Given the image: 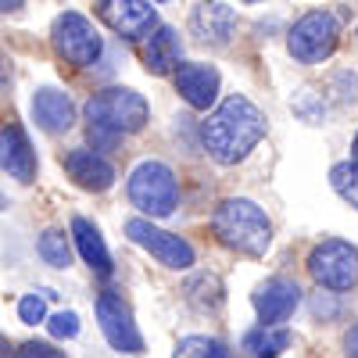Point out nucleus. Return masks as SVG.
<instances>
[{"mask_svg": "<svg viewBox=\"0 0 358 358\" xmlns=\"http://www.w3.org/2000/svg\"><path fill=\"white\" fill-rule=\"evenodd\" d=\"M351 151H355V165H358V136H355V147H351Z\"/></svg>", "mask_w": 358, "mask_h": 358, "instance_id": "obj_28", "label": "nucleus"}, {"mask_svg": "<svg viewBox=\"0 0 358 358\" xmlns=\"http://www.w3.org/2000/svg\"><path fill=\"white\" fill-rule=\"evenodd\" d=\"M212 233L219 236L222 248L244 255V258H262L268 244H273V222L248 197L222 201L212 215Z\"/></svg>", "mask_w": 358, "mask_h": 358, "instance_id": "obj_2", "label": "nucleus"}, {"mask_svg": "<svg viewBox=\"0 0 358 358\" xmlns=\"http://www.w3.org/2000/svg\"><path fill=\"white\" fill-rule=\"evenodd\" d=\"M65 172L72 176V183L83 187V190H94V194H104L115 187V165L101 155V151H90V147H72L62 158Z\"/></svg>", "mask_w": 358, "mask_h": 358, "instance_id": "obj_13", "label": "nucleus"}, {"mask_svg": "<svg viewBox=\"0 0 358 358\" xmlns=\"http://www.w3.org/2000/svg\"><path fill=\"white\" fill-rule=\"evenodd\" d=\"M344 358H358V322L348 330V337H344Z\"/></svg>", "mask_w": 358, "mask_h": 358, "instance_id": "obj_26", "label": "nucleus"}, {"mask_svg": "<svg viewBox=\"0 0 358 358\" xmlns=\"http://www.w3.org/2000/svg\"><path fill=\"white\" fill-rule=\"evenodd\" d=\"M147 118H151V108H147L143 94L129 86H108L101 94H94L86 101V122L90 129H104L111 136H133L147 126Z\"/></svg>", "mask_w": 358, "mask_h": 358, "instance_id": "obj_3", "label": "nucleus"}, {"mask_svg": "<svg viewBox=\"0 0 358 358\" xmlns=\"http://www.w3.org/2000/svg\"><path fill=\"white\" fill-rule=\"evenodd\" d=\"M308 273L322 290H351L358 287V248L348 241H322L308 251Z\"/></svg>", "mask_w": 358, "mask_h": 358, "instance_id": "obj_7", "label": "nucleus"}, {"mask_svg": "<svg viewBox=\"0 0 358 358\" xmlns=\"http://www.w3.org/2000/svg\"><path fill=\"white\" fill-rule=\"evenodd\" d=\"M0 169H4L11 179L18 183H33L36 179V151L29 143L22 126H4L0 129Z\"/></svg>", "mask_w": 358, "mask_h": 358, "instance_id": "obj_15", "label": "nucleus"}, {"mask_svg": "<svg viewBox=\"0 0 358 358\" xmlns=\"http://www.w3.org/2000/svg\"><path fill=\"white\" fill-rule=\"evenodd\" d=\"M36 255H40L50 268H69V265H72V248H69V236H65L62 229H47V233H40Z\"/></svg>", "mask_w": 358, "mask_h": 358, "instance_id": "obj_20", "label": "nucleus"}, {"mask_svg": "<svg viewBox=\"0 0 358 358\" xmlns=\"http://www.w3.org/2000/svg\"><path fill=\"white\" fill-rule=\"evenodd\" d=\"M294 344L290 330H283V326H258V330L244 334V351L251 358H280L287 348Z\"/></svg>", "mask_w": 358, "mask_h": 358, "instance_id": "obj_19", "label": "nucleus"}, {"mask_svg": "<svg viewBox=\"0 0 358 358\" xmlns=\"http://www.w3.org/2000/svg\"><path fill=\"white\" fill-rule=\"evenodd\" d=\"M25 8V0H0V15H15Z\"/></svg>", "mask_w": 358, "mask_h": 358, "instance_id": "obj_27", "label": "nucleus"}, {"mask_svg": "<svg viewBox=\"0 0 358 358\" xmlns=\"http://www.w3.org/2000/svg\"><path fill=\"white\" fill-rule=\"evenodd\" d=\"M126 233H129L133 244H140L147 255L158 258L165 268H179V273H183V268H190L197 262V251L183 241V236L158 229L151 219H129L126 222Z\"/></svg>", "mask_w": 358, "mask_h": 358, "instance_id": "obj_8", "label": "nucleus"}, {"mask_svg": "<svg viewBox=\"0 0 358 358\" xmlns=\"http://www.w3.org/2000/svg\"><path fill=\"white\" fill-rule=\"evenodd\" d=\"M97 326H101L104 341L115 351H122V355H140L143 351V334L136 330L133 308L115 290H104L97 297Z\"/></svg>", "mask_w": 358, "mask_h": 358, "instance_id": "obj_10", "label": "nucleus"}, {"mask_svg": "<svg viewBox=\"0 0 358 358\" xmlns=\"http://www.w3.org/2000/svg\"><path fill=\"white\" fill-rule=\"evenodd\" d=\"M50 43L57 50V57L76 69H90L97 65V57L104 50V40L94 29V22L83 18L79 11H65L54 18V29H50Z\"/></svg>", "mask_w": 358, "mask_h": 358, "instance_id": "obj_6", "label": "nucleus"}, {"mask_svg": "<svg viewBox=\"0 0 358 358\" xmlns=\"http://www.w3.org/2000/svg\"><path fill=\"white\" fill-rule=\"evenodd\" d=\"M4 208H8V197H4V194H0V212H4Z\"/></svg>", "mask_w": 358, "mask_h": 358, "instance_id": "obj_29", "label": "nucleus"}, {"mask_svg": "<svg viewBox=\"0 0 358 358\" xmlns=\"http://www.w3.org/2000/svg\"><path fill=\"white\" fill-rule=\"evenodd\" d=\"M72 241H76V248H79V255H83V262L94 268L97 276H111V251H108V244H104V236H101V229L90 222V219H83V215H76L72 219Z\"/></svg>", "mask_w": 358, "mask_h": 358, "instance_id": "obj_18", "label": "nucleus"}, {"mask_svg": "<svg viewBox=\"0 0 358 358\" xmlns=\"http://www.w3.org/2000/svg\"><path fill=\"white\" fill-rule=\"evenodd\" d=\"M129 201L147 219H169L179 208V179L165 162H140L129 176Z\"/></svg>", "mask_w": 358, "mask_h": 358, "instance_id": "obj_4", "label": "nucleus"}, {"mask_svg": "<svg viewBox=\"0 0 358 358\" xmlns=\"http://www.w3.org/2000/svg\"><path fill=\"white\" fill-rule=\"evenodd\" d=\"M330 187H334L351 208H358V165H355V162L334 165V169H330Z\"/></svg>", "mask_w": 358, "mask_h": 358, "instance_id": "obj_22", "label": "nucleus"}, {"mask_svg": "<svg viewBox=\"0 0 358 358\" xmlns=\"http://www.w3.org/2000/svg\"><path fill=\"white\" fill-rule=\"evenodd\" d=\"M179 57H183V40H179V33L172 25H158L151 36H147L143 43V65L147 72L155 76H169L179 69Z\"/></svg>", "mask_w": 358, "mask_h": 358, "instance_id": "obj_17", "label": "nucleus"}, {"mask_svg": "<svg viewBox=\"0 0 358 358\" xmlns=\"http://www.w3.org/2000/svg\"><path fill=\"white\" fill-rule=\"evenodd\" d=\"M190 29L201 43L226 47L236 33V11L219 4V0H204V4H197L194 15H190Z\"/></svg>", "mask_w": 358, "mask_h": 358, "instance_id": "obj_16", "label": "nucleus"}, {"mask_svg": "<svg viewBox=\"0 0 358 358\" xmlns=\"http://www.w3.org/2000/svg\"><path fill=\"white\" fill-rule=\"evenodd\" d=\"M251 301H255V312L262 319V326H280L294 315V308L301 305V287H297L294 280H265L255 294H251Z\"/></svg>", "mask_w": 358, "mask_h": 358, "instance_id": "obj_12", "label": "nucleus"}, {"mask_svg": "<svg viewBox=\"0 0 358 358\" xmlns=\"http://www.w3.org/2000/svg\"><path fill=\"white\" fill-rule=\"evenodd\" d=\"M0 83H4V62H0Z\"/></svg>", "mask_w": 358, "mask_h": 358, "instance_id": "obj_30", "label": "nucleus"}, {"mask_svg": "<svg viewBox=\"0 0 358 358\" xmlns=\"http://www.w3.org/2000/svg\"><path fill=\"white\" fill-rule=\"evenodd\" d=\"M151 4H165V0H151Z\"/></svg>", "mask_w": 358, "mask_h": 358, "instance_id": "obj_32", "label": "nucleus"}, {"mask_svg": "<svg viewBox=\"0 0 358 358\" xmlns=\"http://www.w3.org/2000/svg\"><path fill=\"white\" fill-rule=\"evenodd\" d=\"M172 358H233V351L222 344V341H215V337H183L176 344V351H172Z\"/></svg>", "mask_w": 358, "mask_h": 358, "instance_id": "obj_21", "label": "nucleus"}, {"mask_svg": "<svg viewBox=\"0 0 358 358\" xmlns=\"http://www.w3.org/2000/svg\"><path fill=\"white\" fill-rule=\"evenodd\" d=\"M244 4H258V0H244Z\"/></svg>", "mask_w": 358, "mask_h": 358, "instance_id": "obj_31", "label": "nucleus"}, {"mask_svg": "<svg viewBox=\"0 0 358 358\" xmlns=\"http://www.w3.org/2000/svg\"><path fill=\"white\" fill-rule=\"evenodd\" d=\"M33 118H36V126L50 136H62L76 126V104L72 97L65 94V90H57V86H40L36 94H33Z\"/></svg>", "mask_w": 358, "mask_h": 358, "instance_id": "obj_14", "label": "nucleus"}, {"mask_svg": "<svg viewBox=\"0 0 358 358\" xmlns=\"http://www.w3.org/2000/svg\"><path fill=\"white\" fill-rule=\"evenodd\" d=\"M265 136V115L241 94H229L201 126V143L219 165L244 162Z\"/></svg>", "mask_w": 358, "mask_h": 358, "instance_id": "obj_1", "label": "nucleus"}, {"mask_svg": "<svg viewBox=\"0 0 358 358\" xmlns=\"http://www.w3.org/2000/svg\"><path fill=\"white\" fill-rule=\"evenodd\" d=\"M341 40V15L334 11H308L294 22L290 36H287V50L294 62L301 65H319L326 62Z\"/></svg>", "mask_w": 358, "mask_h": 358, "instance_id": "obj_5", "label": "nucleus"}, {"mask_svg": "<svg viewBox=\"0 0 358 358\" xmlns=\"http://www.w3.org/2000/svg\"><path fill=\"white\" fill-rule=\"evenodd\" d=\"M47 330L57 337V341H72L79 334V315L76 312H57L47 319Z\"/></svg>", "mask_w": 358, "mask_h": 358, "instance_id": "obj_24", "label": "nucleus"}, {"mask_svg": "<svg viewBox=\"0 0 358 358\" xmlns=\"http://www.w3.org/2000/svg\"><path fill=\"white\" fill-rule=\"evenodd\" d=\"M172 83H176V94L183 97L194 111H208V108L219 101V83H222V76H219L215 65L187 62V65L176 69Z\"/></svg>", "mask_w": 358, "mask_h": 358, "instance_id": "obj_11", "label": "nucleus"}, {"mask_svg": "<svg viewBox=\"0 0 358 358\" xmlns=\"http://www.w3.org/2000/svg\"><path fill=\"white\" fill-rule=\"evenodd\" d=\"M97 18L122 40H147L158 29V8L151 0H97Z\"/></svg>", "mask_w": 358, "mask_h": 358, "instance_id": "obj_9", "label": "nucleus"}, {"mask_svg": "<svg viewBox=\"0 0 358 358\" xmlns=\"http://www.w3.org/2000/svg\"><path fill=\"white\" fill-rule=\"evenodd\" d=\"M18 319H22L25 326L47 322V305H43V297H40V294H25L22 301H18Z\"/></svg>", "mask_w": 358, "mask_h": 358, "instance_id": "obj_23", "label": "nucleus"}, {"mask_svg": "<svg viewBox=\"0 0 358 358\" xmlns=\"http://www.w3.org/2000/svg\"><path fill=\"white\" fill-rule=\"evenodd\" d=\"M22 358H65V351H57V348L47 344V341H29V344L22 348Z\"/></svg>", "mask_w": 358, "mask_h": 358, "instance_id": "obj_25", "label": "nucleus"}]
</instances>
